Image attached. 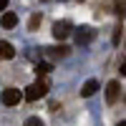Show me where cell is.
I'll return each instance as SVG.
<instances>
[{
	"mask_svg": "<svg viewBox=\"0 0 126 126\" xmlns=\"http://www.w3.org/2000/svg\"><path fill=\"white\" fill-rule=\"evenodd\" d=\"M46 93H48V83H46V81H35V83H30V86L25 88L23 96H25L28 101H38L40 96H46Z\"/></svg>",
	"mask_w": 126,
	"mask_h": 126,
	"instance_id": "obj_1",
	"label": "cell"
},
{
	"mask_svg": "<svg viewBox=\"0 0 126 126\" xmlns=\"http://www.w3.org/2000/svg\"><path fill=\"white\" fill-rule=\"evenodd\" d=\"M93 38H96V30H93V28H88V25L76 28V43L78 46H88Z\"/></svg>",
	"mask_w": 126,
	"mask_h": 126,
	"instance_id": "obj_2",
	"label": "cell"
},
{
	"mask_svg": "<svg viewBox=\"0 0 126 126\" xmlns=\"http://www.w3.org/2000/svg\"><path fill=\"white\" fill-rule=\"evenodd\" d=\"M0 98H3V103H5V106H15V103H18L20 98H23V93H20L18 88H5Z\"/></svg>",
	"mask_w": 126,
	"mask_h": 126,
	"instance_id": "obj_3",
	"label": "cell"
},
{
	"mask_svg": "<svg viewBox=\"0 0 126 126\" xmlns=\"http://www.w3.org/2000/svg\"><path fill=\"white\" fill-rule=\"evenodd\" d=\"M71 30H73V25L68 23V20H58V23L53 25V35H56L58 40H63V38H68Z\"/></svg>",
	"mask_w": 126,
	"mask_h": 126,
	"instance_id": "obj_4",
	"label": "cell"
},
{
	"mask_svg": "<svg viewBox=\"0 0 126 126\" xmlns=\"http://www.w3.org/2000/svg\"><path fill=\"white\" fill-rule=\"evenodd\" d=\"M121 96V86H119V81H111L109 86H106V101L109 103H116Z\"/></svg>",
	"mask_w": 126,
	"mask_h": 126,
	"instance_id": "obj_5",
	"label": "cell"
},
{
	"mask_svg": "<svg viewBox=\"0 0 126 126\" xmlns=\"http://www.w3.org/2000/svg\"><path fill=\"white\" fill-rule=\"evenodd\" d=\"M96 91H98V81H93V78H91V81H86V83H83V88H81V96H83V98H91Z\"/></svg>",
	"mask_w": 126,
	"mask_h": 126,
	"instance_id": "obj_6",
	"label": "cell"
},
{
	"mask_svg": "<svg viewBox=\"0 0 126 126\" xmlns=\"http://www.w3.org/2000/svg\"><path fill=\"white\" fill-rule=\"evenodd\" d=\"M13 56H15V48L10 46L8 40H0V58H8V61H10Z\"/></svg>",
	"mask_w": 126,
	"mask_h": 126,
	"instance_id": "obj_7",
	"label": "cell"
},
{
	"mask_svg": "<svg viewBox=\"0 0 126 126\" xmlns=\"http://www.w3.org/2000/svg\"><path fill=\"white\" fill-rule=\"evenodd\" d=\"M0 23H3V28H15V25H18V15H15V13H3Z\"/></svg>",
	"mask_w": 126,
	"mask_h": 126,
	"instance_id": "obj_8",
	"label": "cell"
},
{
	"mask_svg": "<svg viewBox=\"0 0 126 126\" xmlns=\"http://www.w3.org/2000/svg\"><path fill=\"white\" fill-rule=\"evenodd\" d=\"M48 53L53 56V58H66V56H68V48H66V46H61V48H48Z\"/></svg>",
	"mask_w": 126,
	"mask_h": 126,
	"instance_id": "obj_9",
	"label": "cell"
},
{
	"mask_svg": "<svg viewBox=\"0 0 126 126\" xmlns=\"http://www.w3.org/2000/svg\"><path fill=\"white\" fill-rule=\"evenodd\" d=\"M48 71H50V66H48V63H38V66H35V73H38V76H46Z\"/></svg>",
	"mask_w": 126,
	"mask_h": 126,
	"instance_id": "obj_10",
	"label": "cell"
},
{
	"mask_svg": "<svg viewBox=\"0 0 126 126\" xmlns=\"http://www.w3.org/2000/svg\"><path fill=\"white\" fill-rule=\"evenodd\" d=\"M25 126H43V121L38 116H30V119H25Z\"/></svg>",
	"mask_w": 126,
	"mask_h": 126,
	"instance_id": "obj_11",
	"label": "cell"
},
{
	"mask_svg": "<svg viewBox=\"0 0 126 126\" xmlns=\"http://www.w3.org/2000/svg\"><path fill=\"white\" fill-rule=\"evenodd\" d=\"M38 25H40V15H33V18H30V23H28V28H30V30H35Z\"/></svg>",
	"mask_w": 126,
	"mask_h": 126,
	"instance_id": "obj_12",
	"label": "cell"
},
{
	"mask_svg": "<svg viewBox=\"0 0 126 126\" xmlns=\"http://www.w3.org/2000/svg\"><path fill=\"white\" fill-rule=\"evenodd\" d=\"M8 8V0H0V10H5Z\"/></svg>",
	"mask_w": 126,
	"mask_h": 126,
	"instance_id": "obj_13",
	"label": "cell"
},
{
	"mask_svg": "<svg viewBox=\"0 0 126 126\" xmlns=\"http://www.w3.org/2000/svg\"><path fill=\"white\" fill-rule=\"evenodd\" d=\"M119 126H126V121H121V124H119Z\"/></svg>",
	"mask_w": 126,
	"mask_h": 126,
	"instance_id": "obj_14",
	"label": "cell"
}]
</instances>
